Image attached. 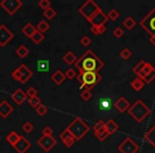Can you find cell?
<instances>
[{
	"instance_id": "cell-17",
	"label": "cell",
	"mask_w": 155,
	"mask_h": 153,
	"mask_svg": "<svg viewBox=\"0 0 155 153\" xmlns=\"http://www.w3.org/2000/svg\"><path fill=\"white\" fill-rule=\"evenodd\" d=\"M114 105H115V108H116L120 113L127 112V111L130 108V106H131V105H130L129 100H127V98H124V97L118 98V99L116 100V102H115Z\"/></svg>"
},
{
	"instance_id": "cell-7",
	"label": "cell",
	"mask_w": 155,
	"mask_h": 153,
	"mask_svg": "<svg viewBox=\"0 0 155 153\" xmlns=\"http://www.w3.org/2000/svg\"><path fill=\"white\" fill-rule=\"evenodd\" d=\"M139 25L151 35V36H155V8L143 18Z\"/></svg>"
},
{
	"instance_id": "cell-43",
	"label": "cell",
	"mask_w": 155,
	"mask_h": 153,
	"mask_svg": "<svg viewBox=\"0 0 155 153\" xmlns=\"http://www.w3.org/2000/svg\"><path fill=\"white\" fill-rule=\"evenodd\" d=\"M38 5H39L41 9H43L44 11H45V10H47L50 8V5H51V1H50V0H41V1L38 2Z\"/></svg>"
},
{
	"instance_id": "cell-12",
	"label": "cell",
	"mask_w": 155,
	"mask_h": 153,
	"mask_svg": "<svg viewBox=\"0 0 155 153\" xmlns=\"http://www.w3.org/2000/svg\"><path fill=\"white\" fill-rule=\"evenodd\" d=\"M108 22V17L102 10H100L99 12L95 14L91 17V19L89 20V22L91 24V26L97 27V26H105V24Z\"/></svg>"
},
{
	"instance_id": "cell-20",
	"label": "cell",
	"mask_w": 155,
	"mask_h": 153,
	"mask_svg": "<svg viewBox=\"0 0 155 153\" xmlns=\"http://www.w3.org/2000/svg\"><path fill=\"white\" fill-rule=\"evenodd\" d=\"M119 129V125H117V122H115L113 119H110L107 122L105 123V130L108 133V135H113L115 132H117Z\"/></svg>"
},
{
	"instance_id": "cell-6",
	"label": "cell",
	"mask_w": 155,
	"mask_h": 153,
	"mask_svg": "<svg viewBox=\"0 0 155 153\" xmlns=\"http://www.w3.org/2000/svg\"><path fill=\"white\" fill-rule=\"evenodd\" d=\"M100 7L94 0H87L86 2H84L79 9V13L83 16L86 20H91V17L95 15L97 12L100 11Z\"/></svg>"
},
{
	"instance_id": "cell-25",
	"label": "cell",
	"mask_w": 155,
	"mask_h": 153,
	"mask_svg": "<svg viewBox=\"0 0 155 153\" xmlns=\"http://www.w3.org/2000/svg\"><path fill=\"white\" fill-rule=\"evenodd\" d=\"M153 69H154V67H153L152 65L150 64V63H146V65H144V67H143V68H142V70L140 71L139 75H138L137 77H138V78L141 79V80H143L144 77H146V75H148V73H150L151 71L153 70Z\"/></svg>"
},
{
	"instance_id": "cell-9",
	"label": "cell",
	"mask_w": 155,
	"mask_h": 153,
	"mask_svg": "<svg viewBox=\"0 0 155 153\" xmlns=\"http://www.w3.org/2000/svg\"><path fill=\"white\" fill-rule=\"evenodd\" d=\"M138 150L139 146L131 137H127L118 146V151L121 153H137Z\"/></svg>"
},
{
	"instance_id": "cell-18",
	"label": "cell",
	"mask_w": 155,
	"mask_h": 153,
	"mask_svg": "<svg viewBox=\"0 0 155 153\" xmlns=\"http://www.w3.org/2000/svg\"><path fill=\"white\" fill-rule=\"evenodd\" d=\"M50 78H51V81L55 85H62L64 83V81L66 80L65 73H63L61 70H56L54 73H52Z\"/></svg>"
},
{
	"instance_id": "cell-5",
	"label": "cell",
	"mask_w": 155,
	"mask_h": 153,
	"mask_svg": "<svg viewBox=\"0 0 155 153\" xmlns=\"http://www.w3.org/2000/svg\"><path fill=\"white\" fill-rule=\"evenodd\" d=\"M12 77H13L14 80L18 81L21 84H25V83H27L33 77V71L30 68H28L27 65L21 64L15 70H13Z\"/></svg>"
},
{
	"instance_id": "cell-1",
	"label": "cell",
	"mask_w": 155,
	"mask_h": 153,
	"mask_svg": "<svg viewBox=\"0 0 155 153\" xmlns=\"http://www.w3.org/2000/svg\"><path fill=\"white\" fill-rule=\"evenodd\" d=\"M75 67L81 72H99L104 66V63L97 54L93 52V50H87L85 53L78 58L74 63Z\"/></svg>"
},
{
	"instance_id": "cell-15",
	"label": "cell",
	"mask_w": 155,
	"mask_h": 153,
	"mask_svg": "<svg viewBox=\"0 0 155 153\" xmlns=\"http://www.w3.org/2000/svg\"><path fill=\"white\" fill-rule=\"evenodd\" d=\"M13 111V106L7 100H3V101L0 102V116L2 117V118H8L12 114Z\"/></svg>"
},
{
	"instance_id": "cell-30",
	"label": "cell",
	"mask_w": 155,
	"mask_h": 153,
	"mask_svg": "<svg viewBox=\"0 0 155 153\" xmlns=\"http://www.w3.org/2000/svg\"><path fill=\"white\" fill-rule=\"evenodd\" d=\"M49 29H50V25H49V22H47L46 20H41L36 27V30L39 31L41 33H43V34L47 32Z\"/></svg>"
},
{
	"instance_id": "cell-4",
	"label": "cell",
	"mask_w": 155,
	"mask_h": 153,
	"mask_svg": "<svg viewBox=\"0 0 155 153\" xmlns=\"http://www.w3.org/2000/svg\"><path fill=\"white\" fill-rule=\"evenodd\" d=\"M66 130L73 136L75 140H80L89 132V127L83 121V119L77 118L66 128Z\"/></svg>"
},
{
	"instance_id": "cell-42",
	"label": "cell",
	"mask_w": 155,
	"mask_h": 153,
	"mask_svg": "<svg viewBox=\"0 0 155 153\" xmlns=\"http://www.w3.org/2000/svg\"><path fill=\"white\" fill-rule=\"evenodd\" d=\"M65 77H66V79H68V80H72L73 78L77 77V72H75L74 69L69 68V69H67V71L65 72Z\"/></svg>"
},
{
	"instance_id": "cell-26",
	"label": "cell",
	"mask_w": 155,
	"mask_h": 153,
	"mask_svg": "<svg viewBox=\"0 0 155 153\" xmlns=\"http://www.w3.org/2000/svg\"><path fill=\"white\" fill-rule=\"evenodd\" d=\"M122 25L125 27V29H127L129 31H131L132 29H134V27L136 26V22H135V19H134L133 17H131V16H127V17L123 20Z\"/></svg>"
},
{
	"instance_id": "cell-16",
	"label": "cell",
	"mask_w": 155,
	"mask_h": 153,
	"mask_svg": "<svg viewBox=\"0 0 155 153\" xmlns=\"http://www.w3.org/2000/svg\"><path fill=\"white\" fill-rule=\"evenodd\" d=\"M60 138H61V140L63 141V144H64L67 148H70V147H72L73 145H74V142H75V139L73 138V136L71 135V134L69 133L66 129H65L64 131L60 134Z\"/></svg>"
},
{
	"instance_id": "cell-27",
	"label": "cell",
	"mask_w": 155,
	"mask_h": 153,
	"mask_svg": "<svg viewBox=\"0 0 155 153\" xmlns=\"http://www.w3.org/2000/svg\"><path fill=\"white\" fill-rule=\"evenodd\" d=\"M15 52H16V54H17V55L19 56L20 58H25L27 55H29V53H30L29 49L25 45H20L19 47L16 49Z\"/></svg>"
},
{
	"instance_id": "cell-33",
	"label": "cell",
	"mask_w": 155,
	"mask_h": 153,
	"mask_svg": "<svg viewBox=\"0 0 155 153\" xmlns=\"http://www.w3.org/2000/svg\"><path fill=\"white\" fill-rule=\"evenodd\" d=\"M91 31L95 35H102L103 33L106 32V27L105 26H97V27L91 26Z\"/></svg>"
},
{
	"instance_id": "cell-8",
	"label": "cell",
	"mask_w": 155,
	"mask_h": 153,
	"mask_svg": "<svg viewBox=\"0 0 155 153\" xmlns=\"http://www.w3.org/2000/svg\"><path fill=\"white\" fill-rule=\"evenodd\" d=\"M0 7L9 15H14L22 7V2L20 0H2L0 2Z\"/></svg>"
},
{
	"instance_id": "cell-47",
	"label": "cell",
	"mask_w": 155,
	"mask_h": 153,
	"mask_svg": "<svg viewBox=\"0 0 155 153\" xmlns=\"http://www.w3.org/2000/svg\"><path fill=\"white\" fill-rule=\"evenodd\" d=\"M103 128H105V123H104L102 120L97 121V122H96L95 125H94V132L99 131V130L103 129Z\"/></svg>"
},
{
	"instance_id": "cell-24",
	"label": "cell",
	"mask_w": 155,
	"mask_h": 153,
	"mask_svg": "<svg viewBox=\"0 0 155 153\" xmlns=\"http://www.w3.org/2000/svg\"><path fill=\"white\" fill-rule=\"evenodd\" d=\"M21 31H22V33L26 35V36H28L29 38H30V37L35 33V31H36V27H34L32 24H30V22H29V24H27L26 26L22 28Z\"/></svg>"
},
{
	"instance_id": "cell-46",
	"label": "cell",
	"mask_w": 155,
	"mask_h": 153,
	"mask_svg": "<svg viewBox=\"0 0 155 153\" xmlns=\"http://www.w3.org/2000/svg\"><path fill=\"white\" fill-rule=\"evenodd\" d=\"M113 34H114V36L117 37V38H120V37L123 36L124 32H123V30L120 28V27H117V28L115 29L114 31H113Z\"/></svg>"
},
{
	"instance_id": "cell-50",
	"label": "cell",
	"mask_w": 155,
	"mask_h": 153,
	"mask_svg": "<svg viewBox=\"0 0 155 153\" xmlns=\"http://www.w3.org/2000/svg\"><path fill=\"white\" fill-rule=\"evenodd\" d=\"M46 153H48V152H46Z\"/></svg>"
},
{
	"instance_id": "cell-19",
	"label": "cell",
	"mask_w": 155,
	"mask_h": 153,
	"mask_svg": "<svg viewBox=\"0 0 155 153\" xmlns=\"http://www.w3.org/2000/svg\"><path fill=\"white\" fill-rule=\"evenodd\" d=\"M144 139L155 149V125L144 134Z\"/></svg>"
},
{
	"instance_id": "cell-28",
	"label": "cell",
	"mask_w": 155,
	"mask_h": 153,
	"mask_svg": "<svg viewBox=\"0 0 155 153\" xmlns=\"http://www.w3.org/2000/svg\"><path fill=\"white\" fill-rule=\"evenodd\" d=\"M37 70L45 72L49 70V61L48 60H39L37 62Z\"/></svg>"
},
{
	"instance_id": "cell-39",
	"label": "cell",
	"mask_w": 155,
	"mask_h": 153,
	"mask_svg": "<svg viewBox=\"0 0 155 153\" xmlns=\"http://www.w3.org/2000/svg\"><path fill=\"white\" fill-rule=\"evenodd\" d=\"M22 131L25 132V133H31V132L34 130V125H32L31 122H25L24 125H22Z\"/></svg>"
},
{
	"instance_id": "cell-34",
	"label": "cell",
	"mask_w": 155,
	"mask_h": 153,
	"mask_svg": "<svg viewBox=\"0 0 155 153\" xmlns=\"http://www.w3.org/2000/svg\"><path fill=\"white\" fill-rule=\"evenodd\" d=\"M28 102H29V104L34 108H36L39 104H41V100L39 99L37 96H35V97H33V98H28Z\"/></svg>"
},
{
	"instance_id": "cell-2",
	"label": "cell",
	"mask_w": 155,
	"mask_h": 153,
	"mask_svg": "<svg viewBox=\"0 0 155 153\" xmlns=\"http://www.w3.org/2000/svg\"><path fill=\"white\" fill-rule=\"evenodd\" d=\"M127 113L132 118L135 119L136 122H141L151 114V108L142 100L139 99L133 105L130 106Z\"/></svg>"
},
{
	"instance_id": "cell-10",
	"label": "cell",
	"mask_w": 155,
	"mask_h": 153,
	"mask_svg": "<svg viewBox=\"0 0 155 153\" xmlns=\"http://www.w3.org/2000/svg\"><path fill=\"white\" fill-rule=\"evenodd\" d=\"M56 144H58V140H56L53 136H44L43 135L39 139H37V145H38L41 149H44L46 152H49Z\"/></svg>"
},
{
	"instance_id": "cell-3",
	"label": "cell",
	"mask_w": 155,
	"mask_h": 153,
	"mask_svg": "<svg viewBox=\"0 0 155 153\" xmlns=\"http://www.w3.org/2000/svg\"><path fill=\"white\" fill-rule=\"evenodd\" d=\"M77 80L81 83L82 89L91 91L102 80V75L99 72H81L77 75Z\"/></svg>"
},
{
	"instance_id": "cell-48",
	"label": "cell",
	"mask_w": 155,
	"mask_h": 153,
	"mask_svg": "<svg viewBox=\"0 0 155 153\" xmlns=\"http://www.w3.org/2000/svg\"><path fill=\"white\" fill-rule=\"evenodd\" d=\"M41 133H43L44 136H52L53 135V130L47 125V127H45L43 129V132H41Z\"/></svg>"
},
{
	"instance_id": "cell-45",
	"label": "cell",
	"mask_w": 155,
	"mask_h": 153,
	"mask_svg": "<svg viewBox=\"0 0 155 153\" xmlns=\"http://www.w3.org/2000/svg\"><path fill=\"white\" fill-rule=\"evenodd\" d=\"M26 95L28 98H33V97H35V96H37V91L34 87H29L26 91Z\"/></svg>"
},
{
	"instance_id": "cell-38",
	"label": "cell",
	"mask_w": 155,
	"mask_h": 153,
	"mask_svg": "<svg viewBox=\"0 0 155 153\" xmlns=\"http://www.w3.org/2000/svg\"><path fill=\"white\" fill-rule=\"evenodd\" d=\"M144 65H146V62H144V61H140V62L138 63L137 65H135V66H134L133 72L135 73L136 75H139L140 71L142 70V68L144 67Z\"/></svg>"
},
{
	"instance_id": "cell-13",
	"label": "cell",
	"mask_w": 155,
	"mask_h": 153,
	"mask_svg": "<svg viewBox=\"0 0 155 153\" xmlns=\"http://www.w3.org/2000/svg\"><path fill=\"white\" fill-rule=\"evenodd\" d=\"M18 153H26L31 148V142L27 139L25 136H20L19 140L16 142V145L13 147Z\"/></svg>"
},
{
	"instance_id": "cell-21",
	"label": "cell",
	"mask_w": 155,
	"mask_h": 153,
	"mask_svg": "<svg viewBox=\"0 0 155 153\" xmlns=\"http://www.w3.org/2000/svg\"><path fill=\"white\" fill-rule=\"evenodd\" d=\"M20 136H21V135H19L18 133H16L15 131H11L7 136V141L9 142L12 147H14L16 145V142L19 140Z\"/></svg>"
},
{
	"instance_id": "cell-36",
	"label": "cell",
	"mask_w": 155,
	"mask_h": 153,
	"mask_svg": "<svg viewBox=\"0 0 155 153\" xmlns=\"http://www.w3.org/2000/svg\"><path fill=\"white\" fill-rule=\"evenodd\" d=\"M154 79H155V68L153 69L150 73H148V75H147L146 77L143 78V80H142V81L144 82V84H146V83H147V84H149V83L152 82Z\"/></svg>"
},
{
	"instance_id": "cell-14",
	"label": "cell",
	"mask_w": 155,
	"mask_h": 153,
	"mask_svg": "<svg viewBox=\"0 0 155 153\" xmlns=\"http://www.w3.org/2000/svg\"><path fill=\"white\" fill-rule=\"evenodd\" d=\"M11 99L13 100V101L15 102L16 104H18V105H21V104L24 103L25 101H27L28 97H27L26 93H25V91H22V89L17 88L11 95Z\"/></svg>"
},
{
	"instance_id": "cell-41",
	"label": "cell",
	"mask_w": 155,
	"mask_h": 153,
	"mask_svg": "<svg viewBox=\"0 0 155 153\" xmlns=\"http://www.w3.org/2000/svg\"><path fill=\"white\" fill-rule=\"evenodd\" d=\"M120 56L123 58V60H129L130 58L132 56V52L129 48H124L122 49V51L120 52Z\"/></svg>"
},
{
	"instance_id": "cell-44",
	"label": "cell",
	"mask_w": 155,
	"mask_h": 153,
	"mask_svg": "<svg viewBox=\"0 0 155 153\" xmlns=\"http://www.w3.org/2000/svg\"><path fill=\"white\" fill-rule=\"evenodd\" d=\"M80 43L82 44V46H84V47H88L91 44V38L89 36H87V35H84V36L81 38Z\"/></svg>"
},
{
	"instance_id": "cell-22",
	"label": "cell",
	"mask_w": 155,
	"mask_h": 153,
	"mask_svg": "<svg viewBox=\"0 0 155 153\" xmlns=\"http://www.w3.org/2000/svg\"><path fill=\"white\" fill-rule=\"evenodd\" d=\"M63 60H64V62L66 63L67 65H72L77 62L78 58L72 51H67L66 53H65V55L63 56Z\"/></svg>"
},
{
	"instance_id": "cell-11",
	"label": "cell",
	"mask_w": 155,
	"mask_h": 153,
	"mask_svg": "<svg viewBox=\"0 0 155 153\" xmlns=\"http://www.w3.org/2000/svg\"><path fill=\"white\" fill-rule=\"evenodd\" d=\"M13 32L10 31L5 25H0V47H5L13 39Z\"/></svg>"
},
{
	"instance_id": "cell-35",
	"label": "cell",
	"mask_w": 155,
	"mask_h": 153,
	"mask_svg": "<svg viewBox=\"0 0 155 153\" xmlns=\"http://www.w3.org/2000/svg\"><path fill=\"white\" fill-rule=\"evenodd\" d=\"M80 97L82 98L84 101H88V100H91V97H93V94H91V91H88V89H83L82 93L80 94Z\"/></svg>"
},
{
	"instance_id": "cell-40",
	"label": "cell",
	"mask_w": 155,
	"mask_h": 153,
	"mask_svg": "<svg viewBox=\"0 0 155 153\" xmlns=\"http://www.w3.org/2000/svg\"><path fill=\"white\" fill-rule=\"evenodd\" d=\"M35 111H36L37 115H39V116H44V115L47 114L48 112V108H46L44 104H39L38 106H37L36 108H35Z\"/></svg>"
},
{
	"instance_id": "cell-23",
	"label": "cell",
	"mask_w": 155,
	"mask_h": 153,
	"mask_svg": "<svg viewBox=\"0 0 155 153\" xmlns=\"http://www.w3.org/2000/svg\"><path fill=\"white\" fill-rule=\"evenodd\" d=\"M143 86H144V82L140 78H138V77H137V78H135L131 82V87L136 91H141V89L143 88Z\"/></svg>"
},
{
	"instance_id": "cell-49",
	"label": "cell",
	"mask_w": 155,
	"mask_h": 153,
	"mask_svg": "<svg viewBox=\"0 0 155 153\" xmlns=\"http://www.w3.org/2000/svg\"><path fill=\"white\" fill-rule=\"evenodd\" d=\"M150 43L155 47V36H151L150 37Z\"/></svg>"
},
{
	"instance_id": "cell-29",
	"label": "cell",
	"mask_w": 155,
	"mask_h": 153,
	"mask_svg": "<svg viewBox=\"0 0 155 153\" xmlns=\"http://www.w3.org/2000/svg\"><path fill=\"white\" fill-rule=\"evenodd\" d=\"M31 39H32V42L35 44V45H38V44H41V42L45 39V35L43 34V33H41L39 31H35V33L32 35V36L30 37Z\"/></svg>"
},
{
	"instance_id": "cell-32",
	"label": "cell",
	"mask_w": 155,
	"mask_h": 153,
	"mask_svg": "<svg viewBox=\"0 0 155 153\" xmlns=\"http://www.w3.org/2000/svg\"><path fill=\"white\" fill-rule=\"evenodd\" d=\"M43 15H44V17H46L48 20H52L56 16V12H55V10L52 9V8L50 7L49 9H47V10L44 11Z\"/></svg>"
},
{
	"instance_id": "cell-31",
	"label": "cell",
	"mask_w": 155,
	"mask_h": 153,
	"mask_svg": "<svg viewBox=\"0 0 155 153\" xmlns=\"http://www.w3.org/2000/svg\"><path fill=\"white\" fill-rule=\"evenodd\" d=\"M94 134H95V136L98 138V139L100 140V141H104V140L106 139V138L108 137V133L106 132V130H105V128H103V129H101V130H99V131H96V132H94Z\"/></svg>"
},
{
	"instance_id": "cell-37",
	"label": "cell",
	"mask_w": 155,
	"mask_h": 153,
	"mask_svg": "<svg viewBox=\"0 0 155 153\" xmlns=\"http://www.w3.org/2000/svg\"><path fill=\"white\" fill-rule=\"evenodd\" d=\"M107 17H108V19H110V20H113V22H115V20L118 19V17H119V12L117 11L116 9H112L110 12H108Z\"/></svg>"
}]
</instances>
